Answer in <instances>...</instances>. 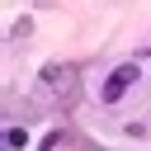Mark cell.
Wrapping results in <instances>:
<instances>
[{
    "instance_id": "7a4b0ae2",
    "label": "cell",
    "mask_w": 151,
    "mask_h": 151,
    "mask_svg": "<svg viewBox=\"0 0 151 151\" xmlns=\"http://www.w3.org/2000/svg\"><path fill=\"white\" fill-rule=\"evenodd\" d=\"M132 85H137V66H132V61H127V66H113V71H109V80L99 85V99H104V104H118Z\"/></svg>"
},
{
    "instance_id": "6da1fadb",
    "label": "cell",
    "mask_w": 151,
    "mask_h": 151,
    "mask_svg": "<svg viewBox=\"0 0 151 151\" xmlns=\"http://www.w3.org/2000/svg\"><path fill=\"white\" fill-rule=\"evenodd\" d=\"M42 90L57 99V104H66V99H76V90H80V71L76 66H42Z\"/></svg>"
}]
</instances>
